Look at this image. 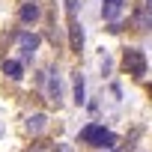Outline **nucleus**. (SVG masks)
I'll use <instances>...</instances> for the list:
<instances>
[{
    "label": "nucleus",
    "mask_w": 152,
    "mask_h": 152,
    "mask_svg": "<svg viewBox=\"0 0 152 152\" xmlns=\"http://www.w3.org/2000/svg\"><path fill=\"white\" fill-rule=\"evenodd\" d=\"M81 140L90 143V146H102V149H113V143H116V137L104 125H87V128H81Z\"/></svg>",
    "instance_id": "obj_1"
},
{
    "label": "nucleus",
    "mask_w": 152,
    "mask_h": 152,
    "mask_svg": "<svg viewBox=\"0 0 152 152\" xmlns=\"http://www.w3.org/2000/svg\"><path fill=\"white\" fill-rule=\"evenodd\" d=\"M122 66H125V72H128V75H134V78L146 75V57H143V51L128 48V51H125V57H122Z\"/></svg>",
    "instance_id": "obj_2"
},
{
    "label": "nucleus",
    "mask_w": 152,
    "mask_h": 152,
    "mask_svg": "<svg viewBox=\"0 0 152 152\" xmlns=\"http://www.w3.org/2000/svg\"><path fill=\"white\" fill-rule=\"evenodd\" d=\"M45 96H48L51 104H60L63 102V87H60V78H57L54 72L45 75Z\"/></svg>",
    "instance_id": "obj_3"
},
{
    "label": "nucleus",
    "mask_w": 152,
    "mask_h": 152,
    "mask_svg": "<svg viewBox=\"0 0 152 152\" xmlns=\"http://www.w3.org/2000/svg\"><path fill=\"white\" fill-rule=\"evenodd\" d=\"M15 39H18V45H21L24 63H30V60H33V51L39 48V36H36V33H18Z\"/></svg>",
    "instance_id": "obj_4"
},
{
    "label": "nucleus",
    "mask_w": 152,
    "mask_h": 152,
    "mask_svg": "<svg viewBox=\"0 0 152 152\" xmlns=\"http://www.w3.org/2000/svg\"><path fill=\"white\" fill-rule=\"evenodd\" d=\"M122 15V0H104L102 3V18L104 21H116Z\"/></svg>",
    "instance_id": "obj_5"
},
{
    "label": "nucleus",
    "mask_w": 152,
    "mask_h": 152,
    "mask_svg": "<svg viewBox=\"0 0 152 152\" xmlns=\"http://www.w3.org/2000/svg\"><path fill=\"white\" fill-rule=\"evenodd\" d=\"M69 45H72V51H78V54H81V48H84V30H81L78 21L69 24Z\"/></svg>",
    "instance_id": "obj_6"
},
{
    "label": "nucleus",
    "mask_w": 152,
    "mask_h": 152,
    "mask_svg": "<svg viewBox=\"0 0 152 152\" xmlns=\"http://www.w3.org/2000/svg\"><path fill=\"white\" fill-rule=\"evenodd\" d=\"M72 87H75V104H84L87 102V87H84V75L81 72L72 75Z\"/></svg>",
    "instance_id": "obj_7"
},
{
    "label": "nucleus",
    "mask_w": 152,
    "mask_h": 152,
    "mask_svg": "<svg viewBox=\"0 0 152 152\" xmlns=\"http://www.w3.org/2000/svg\"><path fill=\"white\" fill-rule=\"evenodd\" d=\"M45 125H48V116H45V113H33V116H27V131H30V134H42Z\"/></svg>",
    "instance_id": "obj_8"
},
{
    "label": "nucleus",
    "mask_w": 152,
    "mask_h": 152,
    "mask_svg": "<svg viewBox=\"0 0 152 152\" xmlns=\"http://www.w3.org/2000/svg\"><path fill=\"white\" fill-rule=\"evenodd\" d=\"M3 72H6V78H12V81H21V78H24L18 60H6V63H3Z\"/></svg>",
    "instance_id": "obj_9"
},
{
    "label": "nucleus",
    "mask_w": 152,
    "mask_h": 152,
    "mask_svg": "<svg viewBox=\"0 0 152 152\" xmlns=\"http://www.w3.org/2000/svg\"><path fill=\"white\" fill-rule=\"evenodd\" d=\"M36 18H39V6H36V3H24V6H21V21L30 24V21H36Z\"/></svg>",
    "instance_id": "obj_10"
},
{
    "label": "nucleus",
    "mask_w": 152,
    "mask_h": 152,
    "mask_svg": "<svg viewBox=\"0 0 152 152\" xmlns=\"http://www.w3.org/2000/svg\"><path fill=\"white\" fill-rule=\"evenodd\" d=\"M134 24H137V30H152V12H137L134 15Z\"/></svg>",
    "instance_id": "obj_11"
},
{
    "label": "nucleus",
    "mask_w": 152,
    "mask_h": 152,
    "mask_svg": "<svg viewBox=\"0 0 152 152\" xmlns=\"http://www.w3.org/2000/svg\"><path fill=\"white\" fill-rule=\"evenodd\" d=\"M30 152H60V149H54L51 143H36V146H33Z\"/></svg>",
    "instance_id": "obj_12"
},
{
    "label": "nucleus",
    "mask_w": 152,
    "mask_h": 152,
    "mask_svg": "<svg viewBox=\"0 0 152 152\" xmlns=\"http://www.w3.org/2000/svg\"><path fill=\"white\" fill-rule=\"evenodd\" d=\"M66 9H69V15H72V21H75V12H78V0H66Z\"/></svg>",
    "instance_id": "obj_13"
},
{
    "label": "nucleus",
    "mask_w": 152,
    "mask_h": 152,
    "mask_svg": "<svg viewBox=\"0 0 152 152\" xmlns=\"http://www.w3.org/2000/svg\"><path fill=\"white\" fill-rule=\"evenodd\" d=\"M0 134H3V125H0Z\"/></svg>",
    "instance_id": "obj_14"
}]
</instances>
